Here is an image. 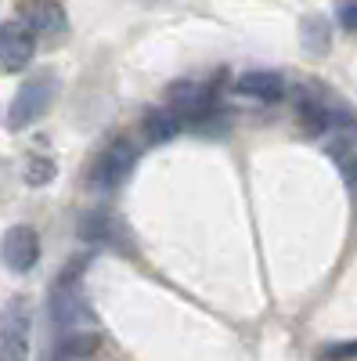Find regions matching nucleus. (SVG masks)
Segmentation results:
<instances>
[{
  "label": "nucleus",
  "mask_w": 357,
  "mask_h": 361,
  "mask_svg": "<svg viewBox=\"0 0 357 361\" xmlns=\"http://www.w3.org/2000/svg\"><path fill=\"white\" fill-rule=\"evenodd\" d=\"M58 98V80L51 73H40L33 80H25L18 87V94L11 98V109H8V127L11 130H25V127H33L37 119L47 116V109L54 105Z\"/></svg>",
  "instance_id": "nucleus-1"
},
{
  "label": "nucleus",
  "mask_w": 357,
  "mask_h": 361,
  "mask_svg": "<svg viewBox=\"0 0 357 361\" xmlns=\"http://www.w3.org/2000/svg\"><path fill=\"white\" fill-rule=\"evenodd\" d=\"M300 44L307 47V54L321 58L325 51L332 47V25H329V18H321V15H307V18L300 22Z\"/></svg>",
  "instance_id": "nucleus-11"
},
{
  "label": "nucleus",
  "mask_w": 357,
  "mask_h": 361,
  "mask_svg": "<svg viewBox=\"0 0 357 361\" xmlns=\"http://www.w3.org/2000/svg\"><path fill=\"white\" fill-rule=\"evenodd\" d=\"M4 264L11 271H33V264L40 260V235L29 228V224H15L8 235H4Z\"/></svg>",
  "instance_id": "nucleus-6"
},
{
  "label": "nucleus",
  "mask_w": 357,
  "mask_h": 361,
  "mask_svg": "<svg viewBox=\"0 0 357 361\" xmlns=\"http://www.w3.org/2000/svg\"><path fill=\"white\" fill-rule=\"evenodd\" d=\"M321 357H325V361H350V357H357V340H353V343L325 347V350H321Z\"/></svg>",
  "instance_id": "nucleus-16"
},
{
  "label": "nucleus",
  "mask_w": 357,
  "mask_h": 361,
  "mask_svg": "<svg viewBox=\"0 0 357 361\" xmlns=\"http://www.w3.org/2000/svg\"><path fill=\"white\" fill-rule=\"evenodd\" d=\"M234 90L246 98H256V102H282L285 98V80L278 73L253 69V73H242L234 80Z\"/></svg>",
  "instance_id": "nucleus-8"
},
{
  "label": "nucleus",
  "mask_w": 357,
  "mask_h": 361,
  "mask_svg": "<svg viewBox=\"0 0 357 361\" xmlns=\"http://www.w3.org/2000/svg\"><path fill=\"white\" fill-rule=\"evenodd\" d=\"M33 51H37V37L22 22L0 25V73H22L33 62Z\"/></svg>",
  "instance_id": "nucleus-4"
},
{
  "label": "nucleus",
  "mask_w": 357,
  "mask_h": 361,
  "mask_svg": "<svg viewBox=\"0 0 357 361\" xmlns=\"http://www.w3.org/2000/svg\"><path fill=\"white\" fill-rule=\"evenodd\" d=\"M184 127V119L177 116L173 109H156V112H148L144 116V137L148 145H166L170 137H177Z\"/></svg>",
  "instance_id": "nucleus-9"
},
{
  "label": "nucleus",
  "mask_w": 357,
  "mask_h": 361,
  "mask_svg": "<svg viewBox=\"0 0 357 361\" xmlns=\"http://www.w3.org/2000/svg\"><path fill=\"white\" fill-rule=\"evenodd\" d=\"M51 173H54V166L47 159H29V166H25V180H29V185H44Z\"/></svg>",
  "instance_id": "nucleus-15"
},
{
  "label": "nucleus",
  "mask_w": 357,
  "mask_h": 361,
  "mask_svg": "<svg viewBox=\"0 0 357 361\" xmlns=\"http://www.w3.org/2000/svg\"><path fill=\"white\" fill-rule=\"evenodd\" d=\"M134 163H137V148L130 141H112L108 148H101L94 156L91 170H87V185L94 192H112L130 177Z\"/></svg>",
  "instance_id": "nucleus-2"
},
{
  "label": "nucleus",
  "mask_w": 357,
  "mask_h": 361,
  "mask_svg": "<svg viewBox=\"0 0 357 361\" xmlns=\"http://www.w3.org/2000/svg\"><path fill=\"white\" fill-rule=\"evenodd\" d=\"M0 361H29V311L25 300H11L0 314Z\"/></svg>",
  "instance_id": "nucleus-3"
},
{
  "label": "nucleus",
  "mask_w": 357,
  "mask_h": 361,
  "mask_svg": "<svg viewBox=\"0 0 357 361\" xmlns=\"http://www.w3.org/2000/svg\"><path fill=\"white\" fill-rule=\"evenodd\" d=\"M22 25L33 37H58L65 33L69 18L58 0H29V4H22Z\"/></svg>",
  "instance_id": "nucleus-7"
},
{
  "label": "nucleus",
  "mask_w": 357,
  "mask_h": 361,
  "mask_svg": "<svg viewBox=\"0 0 357 361\" xmlns=\"http://www.w3.org/2000/svg\"><path fill=\"white\" fill-rule=\"evenodd\" d=\"M336 18L346 33H357V0H336Z\"/></svg>",
  "instance_id": "nucleus-14"
},
{
  "label": "nucleus",
  "mask_w": 357,
  "mask_h": 361,
  "mask_svg": "<svg viewBox=\"0 0 357 361\" xmlns=\"http://www.w3.org/2000/svg\"><path fill=\"white\" fill-rule=\"evenodd\" d=\"M80 235L94 246H119V235H123V224L112 221L108 214H87L80 224Z\"/></svg>",
  "instance_id": "nucleus-10"
},
{
  "label": "nucleus",
  "mask_w": 357,
  "mask_h": 361,
  "mask_svg": "<svg viewBox=\"0 0 357 361\" xmlns=\"http://www.w3.org/2000/svg\"><path fill=\"white\" fill-rule=\"evenodd\" d=\"M54 322L62 329H83L91 325V307L80 293V282L73 275H65L62 282L54 286Z\"/></svg>",
  "instance_id": "nucleus-5"
},
{
  "label": "nucleus",
  "mask_w": 357,
  "mask_h": 361,
  "mask_svg": "<svg viewBox=\"0 0 357 361\" xmlns=\"http://www.w3.org/2000/svg\"><path fill=\"white\" fill-rule=\"evenodd\" d=\"M332 156L339 159V170H343V177H346V185H350L353 199H357V156L346 152V148H332Z\"/></svg>",
  "instance_id": "nucleus-13"
},
{
  "label": "nucleus",
  "mask_w": 357,
  "mask_h": 361,
  "mask_svg": "<svg viewBox=\"0 0 357 361\" xmlns=\"http://www.w3.org/2000/svg\"><path fill=\"white\" fill-rule=\"evenodd\" d=\"M98 333L91 325L83 329H62V336H58V350H62V357H91L98 350Z\"/></svg>",
  "instance_id": "nucleus-12"
}]
</instances>
